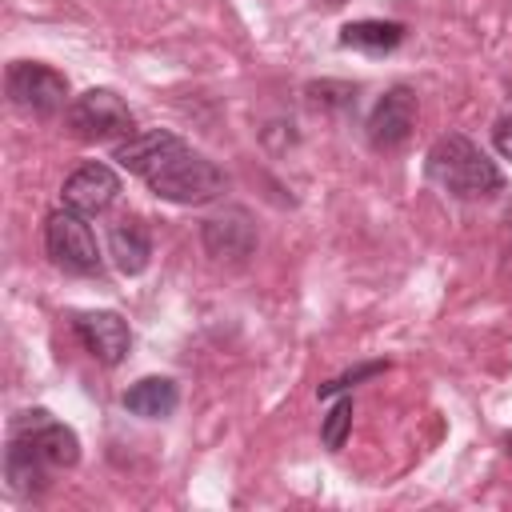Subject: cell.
<instances>
[{"label": "cell", "instance_id": "6da1fadb", "mask_svg": "<svg viewBox=\"0 0 512 512\" xmlns=\"http://www.w3.org/2000/svg\"><path fill=\"white\" fill-rule=\"evenodd\" d=\"M112 160L124 172L140 176L160 200H172V204H208L228 184L208 156H200L196 148H188L180 136L164 128L132 132L128 140L116 144Z\"/></svg>", "mask_w": 512, "mask_h": 512}, {"label": "cell", "instance_id": "7a4b0ae2", "mask_svg": "<svg viewBox=\"0 0 512 512\" xmlns=\"http://www.w3.org/2000/svg\"><path fill=\"white\" fill-rule=\"evenodd\" d=\"M428 180L456 200H480V196L500 192L504 184L500 168L468 136H456V132L440 136L428 148Z\"/></svg>", "mask_w": 512, "mask_h": 512}, {"label": "cell", "instance_id": "3957f363", "mask_svg": "<svg viewBox=\"0 0 512 512\" xmlns=\"http://www.w3.org/2000/svg\"><path fill=\"white\" fill-rule=\"evenodd\" d=\"M64 120H68V132L76 140H88V144L132 136V112H128V104L112 88H88V92H80L64 108Z\"/></svg>", "mask_w": 512, "mask_h": 512}, {"label": "cell", "instance_id": "277c9868", "mask_svg": "<svg viewBox=\"0 0 512 512\" xmlns=\"http://www.w3.org/2000/svg\"><path fill=\"white\" fill-rule=\"evenodd\" d=\"M44 252L52 256L56 268L64 272H76V276H88V272H100V248H96V236L92 228L84 224L80 212L72 208H60L44 220Z\"/></svg>", "mask_w": 512, "mask_h": 512}, {"label": "cell", "instance_id": "5b68a950", "mask_svg": "<svg viewBox=\"0 0 512 512\" xmlns=\"http://www.w3.org/2000/svg\"><path fill=\"white\" fill-rule=\"evenodd\" d=\"M4 88H8V100L20 108V112H32V116H52L60 112L68 100V80L48 68V64H32V60H16L8 64V76H4Z\"/></svg>", "mask_w": 512, "mask_h": 512}, {"label": "cell", "instance_id": "8992f818", "mask_svg": "<svg viewBox=\"0 0 512 512\" xmlns=\"http://www.w3.org/2000/svg\"><path fill=\"white\" fill-rule=\"evenodd\" d=\"M12 436H20L48 468H72V464L80 460V440H76V432H72L68 424L52 420L48 408H28V412H20L16 424H12Z\"/></svg>", "mask_w": 512, "mask_h": 512}, {"label": "cell", "instance_id": "52a82bcc", "mask_svg": "<svg viewBox=\"0 0 512 512\" xmlns=\"http://www.w3.org/2000/svg\"><path fill=\"white\" fill-rule=\"evenodd\" d=\"M72 328H76L80 344H84L100 364H108V368H116V364L128 356V348H132V332H128V320H124L120 312H108V308H100V312H80V316L72 320Z\"/></svg>", "mask_w": 512, "mask_h": 512}, {"label": "cell", "instance_id": "ba28073f", "mask_svg": "<svg viewBox=\"0 0 512 512\" xmlns=\"http://www.w3.org/2000/svg\"><path fill=\"white\" fill-rule=\"evenodd\" d=\"M412 128H416V92L396 84L376 100L368 116V140L376 148H400L412 136Z\"/></svg>", "mask_w": 512, "mask_h": 512}, {"label": "cell", "instance_id": "9c48e42d", "mask_svg": "<svg viewBox=\"0 0 512 512\" xmlns=\"http://www.w3.org/2000/svg\"><path fill=\"white\" fill-rule=\"evenodd\" d=\"M120 192V176L108 164H80L64 188H60V204L80 212V216H100Z\"/></svg>", "mask_w": 512, "mask_h": 512}, {"label": "cell", "instance_id": "30bf717a", "mask_svg": "<svg viewBox=\"0 0 512 512\" xmlns=\"http://www.w3.org/2000/svg\"><path fill=\"white\" fill-rule=\"evenodd\" d=\"M200 236H204L208 256H216V260H244L256 248V224L244 208H224V212L208 216Z\"/></svg>", "mask_w": 512, "mask_h": 512}, {"label": "cell", "instance_id": "8fae6325", "mask_svg": "<svg viewBox=\"0 0 512 512\" xmlns=\"http://www.w3.org/2000/svg\"><path fill=\"white\" fill-rule=\"evenodd\" d=\"M108 252L124 276H140L152 260V232L140 216H120L108 228Z\"/></svg>", "mask_w": 512, "mask_h": 512}, {"label": "cell", "instance_id": "7c38bea8", "mask_svg": "<svg viewBox=\"0 0 512 512\" xmlns=\"http://www.w3.org/2000/svg\"><path fill=\"white\" fill-rule=\"evenodd\" d=\"M176 400H180V392H176V384L168 376H144V380H136L124 392V408L132 416H144V420L172 416L176 412Z\"/></svg>", "mask_w": 512, "mask_h": 512}, {"label": "cell", "instance_id": "4fadbf2b", "mask_svg": "<svg viewBox=\"0 0 512 512\" xmlns=\"http://www.w3.org/2000/svg\"><path fill=\"white\" fill-rule=\"evenodd\" d=\"M400 40H404V24H396V20H352L340 28V44L368 52V56H384V52L400 48Z\"/></svg>", "mask_w": 512, "mask_h": 512}, {"label": "cell", "instance_id": "5bb4252c", "mask_svg": "<svg viewBox=\"0 0 512 512\" xmlns=\"http://www.w3.org/2000/svg\"><path fill=\"white\" fill-rule=\"evenodd\" d=\"M44 460L20 440V436H8V452H4V480H8V492L16 496H32L44 488Z\"/></svg>", "mask_w": 512, "mask_h": 512}, {"label": "cell", "instance_id": "9a60e30c", "mask_svg": "<svg viewBox=\"0 0 512 512\" xmlns=\"http://www.w3.org/2000/svg\"><path fill=\"white\" fill-rule=\"evenodd\" d=\"M348 428H352V400L344 396V400H336L332 408H328V416H324V428H320V436H324V448H340L344 444V436H348Z\"/></svg>", "mask_w": 512, "mask_h": 512}, {"label": "cell", "instance_id": "2e32d148", "mask_svg": "<svg viewBox=\"0 0 512 512\" xmlns=\"http://www.w3.org/2000/svg\"><path fill=\"white\" fill-rule=\"evenodd\" d=\"M492 144H496V152H500L504 160H512V116L496 120V128H492Z\"/></svg>", "mask_w": 512, "mask_h": 512}, {"label": "cell", "instance_id": "e0dca14e", "mask_svg": "<svg viewBox=\"0 0 512 512\" xmlns=\"http://www.w3.org/2000/svg\"><path fill=\"white\" fill-rule=\"evenodd\" d=\"M504 448H508V456H512V432H508V436H504Z\"/></svg>", "mask_w": 512, "mask_h": 512}, {"label": "cell", "instance_id": "ac0fdd59", "mask_svg": "<svg viewBox=\"0 0 512 512\" xmlns=\"http://www.w3.org/2000/svg\"><path fill=\"white\" fill-rule=\"evenodd\" d=\"M504 216H508V224H512V204H508V212H504Z\"/></svg>", "mask_w": 512, "mask_h": 512}, {"label": "cell", "instance_id": "d6986e66", "mask_svg": "<svg viewBox=\"0 0 512 512\" xmlns=\"http://www.w3.org/2000/svg\"><path fill=\"white\" fill-rule=\"evenodd\" d=\"M508 92H512V84H508Z\"/></svg>", "mask_w": 512, "mask_h": 512}]
</instances>
